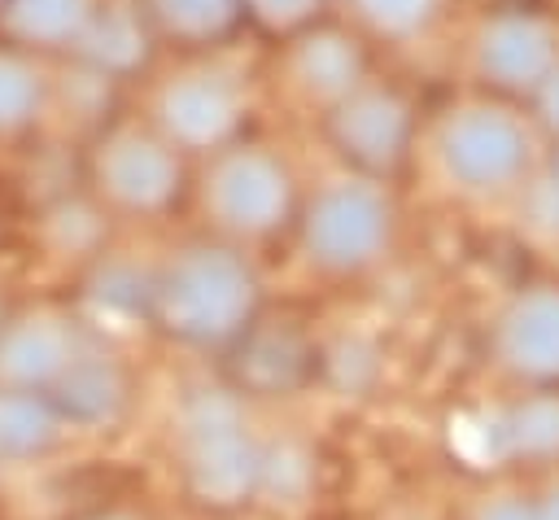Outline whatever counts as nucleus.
<instances>
[{
	"mask_svg": "<svg viewBox=\"0 0 559 520\" xmlns=\"http://www.w3.org/2000/svg\"><path fill=\"white\" fill-rule=\"evenodd\" d=\"M100 520H105V516H100ZM109 520H118V516H109Z\"/></svg>",
	"mask_w": 559,
	"mask_h": 520,
	"instance_id": "nucleus-1",
	"label": "nucleus"
}]
</instances>
